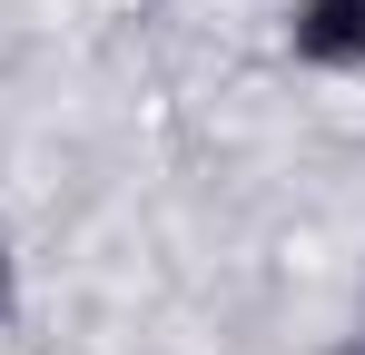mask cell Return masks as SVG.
I'll use <instances>...</instances> for the list:
<instances>
[{
    "label": "cell",
    "mask_w": 365,
    "mask_h": 355,
    "mask_svg": "<svg viewBox=\"0 0 365 355\" xmlns=\"http://www.w3.org/2000/svg\"><path fill=\"white\" fill-rule=\"evenodd\" d=\"M346 355H365V346H346Z\"/></svg>",
    "instance_id": "cell-2"
},
{
    "label": "cell",
    "mask_w": 365,
    "mask_h": 355,
    "mask_svg": "<svg viewBox=\"0 0 365 355\" xmlns=\"http://www.w3.org/2000/svg\"><path fill=\"white\" fill-rule=\"evenodd\" d=\"M297 59L365 69V0H297Z\"/></svg>",
    "instance_id": "cell-1"
}]
</instances>
